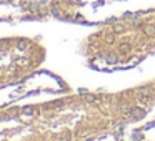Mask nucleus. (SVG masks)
Wrapping results in <instances>:
<instances>
[{
	"label": "nucleus",
	"mask_w": 155,
	"mask_h": 141,
	"mask_svg": "<svg viewBox=\"0 0 155 141\" xmlns=\"http://www.w3.org/2000/svg\"><path fill=\"white\" fill-rule=\"evenodd\" d=\"M152 90L97 93L0 110V141H84L142 118Z\"/></svg>",
	"instance_id": "1"
},
{
	"label": "nucleus",
	"mask_w": 155,
	"mask_h": 141,
	"mask_svg": "<svg viewBox=\"0 0 155 141\" xmlns=\"http://www.w3.org/2000/svg\"><path fill=\"white\" fill-rule=\"evenodd\" d=\"M155 50V22H140L128 30L124 27H108L95 33L87 45V55L108 65L135 63Z\"/></svg>",
	"instance_id": "2"
},
{
	"label": "nucleus",
	"mask_w": 155,
	"mask_h": 141,
	"mask_svg": "<svg viewBox=\"0 0 155 141\" xmlns=\"http://www.w3.org/2000/svg\"><path fill=\"white\" fill-rule=\"evenodd\" d=\"M2 67H4V52H2V45H0V73H2Z\"/></svg>",
	"instance_id": "3"
}]
</instances>
